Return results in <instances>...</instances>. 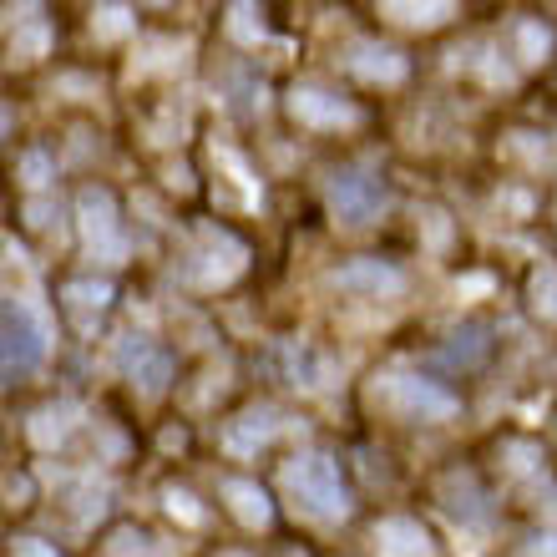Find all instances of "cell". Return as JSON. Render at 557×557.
<instances>
[{
  "instance_id": "obj_16",
  "label": "cell",
  "mask_w": 557,
  "mask_h": 557,
  "mask_svg": "<svg viewBox=\"0 0 557 557\" xmlns=\"http://www.w3.org/2000/svg\"><path fill=\"white\" fill-rule=\"evenodd\" d=\"M31 436H36L41 446L61 441V436H66V406H61V411H41V416L31 421Z\"/></svg>"
},
{
  "instance_id": "obj_8",
  "label": "cell",
  "mask_w": 557,
  "mask_h": 557,
  "mask_svg": "<svg viewBox=\"0 0 557 557\" xmlns=\"http://www.w3.org/2000/svg\"><path fill=\"white\" fill-rule=\"evenodd\" d=\"M274 431H279V416H274V411H249L244 421L228 426V446H233V451H254V446H264Z\"/></svg>"
},
{
  "instance_id": "obj_2",
  "label": "cell",
  "mask_w": 557,
  "mask_h": 557,
  "mask_svg": "<svg viewBox=\"0 0 557 557\" xmlns=\"http://www.w3.org/2000/svg\"><path fill=\"white\" fill-rule=\"evenodd\" d=\"M330 208L340 223H370L385 208V183L370 173H340L330 183Z\"/></svg>"
},
{
  "instance_id": "obj_14",
  "label": "cell",
  "mask_w": 557,
  "mask_h": 557,
  "mask_svg": "<svg viewBox=\"0 0 557 557\" xmlns=\"http://www.w3.org/2000/svg\"><path fill=\"white\" fill-rule=\"evenodd\" d=\"M66 299H71V309H82V314H102L107 309V299H112V289L107 284H92V279H76V284H66Z\"/></svg>"
},
{
  "instance_id": "obj_6",
  "label": "cell",
  "mask_w": 557,
  "mask_h": 557,
  "mask_svg": "<svg viewBox=\"0 0 557 557\" xmlns=\"http://www.w3.org/2000/svg\"><path fill=\"white\" fill-rule=\"evenodd\" d=\"M375 542H380V557H431V537L416 522H406V517L380 522Z\"/></svg>"
},
{
  "instance_id": "obj_11",
  "label": "cell",
  "mask_w": 557,
  "mask_h": 557,
  "mask_svg": "<svg viewBox=\"0 0 557 557\" xmlns=\"http://www.w3.org/2000/svg\"><path fill=\"white\" fill-rule=\"evenodd\" d=\"M487 350H492L487 325H461V330L451 335V345H446V360H456V365H476Z\"/></svg>"
},
{
  "instance_id": "obj_17",
  "label": "cell",
  "mask_w": 557,
  "mask_h": 557,
  "mask_svg": "<svg viewBox=\"0 0 557 557\" xmlns=\"http://www.w3.org/2000/svg\"><path fill=\"white\" fill-rule=\"evenodd\" d=\"M517 36H522V51H527V56H542V51L552 46V31H547V26H537V21H522V26H517Z\"/></svg>"
},
{
  "instance_id": "obj_13",
  "label": "cell",
  "mask_w": 557,
  "mask_h": 557,
  "mask_svg": "<svg viewBox=\"0 0 557 557\" xmlns=\"http://www.w3.org/2000/svg\"><path fill=\"white\" fill-rule=\"evenodd\" d=\"M284 360H289V375H294V385H325V365H320V355H314L309 345H289L284 350Z\"/></svg>"
},
{
  "instance_id": "obj_4",
  "label": "cell",
  "mask_w": 557,
  "mask_h": 557,
  "mask_svg": "<svg viewBox=\"0 0 557 557\" xmlns=\"http://www.w3.org/2000/svg\"><path fill=\"white\" fill-rule=\"evenodd\" d=\"M385 395H390V401L395 406H401L406 416H451L456 411V401H451V395L446 390H436L431 380H411V375H395L390 385H385Z\"/></svg>"
},
{
  "instance_id": "obj_15",
  "label": "cell",
  "mask_w": 557,
  "mask_h": 557,
  "mask_svg": "<svg viewBox=\"0 0 557 557\" xmlns=\"http://www.w3.org/2000/svg\"><path fill=\"white\" fill-rule=\"evenodd\" d=\"M168 375H173V360L163 355V350H152L147 360H142V370H137V380H142V395H157L168 385Z\"/></svg>"
},
{
  "instance_id": "obj_21",
  "label": "cell",
  "mask_w": 557,
  "mask_h": 557,
  "mask_svg": "<svg viewBox=\"0 0 557 557\" xmlns=\"http://www.w3.org/2000/svg\"><path fill=\"white\" fill-rule=\"evenodd\" d=\"M11 557H56V547H46V542H31V537H26V542H16V547H11Z\"/></svg>"
},
{
  "instance_id": "obj_9",
  "label": "cell",
  "mask_w": 557,
  "mask_h": 557,
  "mask_svg": "<svg viewBox=\"0 0 557 557\" xmlns=\"http://www.w3.org/2000/svg\"><path fill=\"white\" fill-rule=\"evenodd\" d=\"M350 66H355L360 76H370V82H401V76H406L401 56H395V51H375V46H355Z\"/></svg>"
},
{
  "instance_id": "obj_10",
  "label": "cell",
  "mask_w": 557,
  "mask_h": 557,
  "mask_svg": "<svg viewBox=\"0 0 557 557\" xmlns=\"http://www.w3.org/2000/svg\"><path fill=\"white\" fill-rule=\"evenodd\" d=\"M223 497L233 502V512L244 517L249 527H264V522H269V497H264L254 482H228V487H223Z\"/></svg>"
},
{
  "instance_id": "obj_19",
  "label": "cell",
  "mask_w": 557,
  "mask_h": 557,
  "mask_svg": "<svg viewBox=\"0 0 557 557\" xmlns=\"http://www.w3.org/2000/svg\"><path fill=\"white\" fill-rule=\"evenodd\" d=\"M21 173H26V183H31V188H41V183L51 178V157H46V152H26Z\"/></svg>"
},
{
  "instance_id": "obj_12",
  "label": "cell",
  "mask_w": 557,
  "mask_h": 557,
  "mask_svg": "<svg viewBox=\"0 0 557 557\" xmlns=\"http://www.w3.org/2000/svg\"><path fill=\"white\" fill-rule=\"evenodd\" d=\"M82 228H87L92 244L97 238H112V193H102V188L82 193Z\"/></svg>"
},
{
  "instance_id": "obj_22",
  "label": "cell",
  "mask_w": 557,
  "mask_h": 557,
  "mask_svg": "<svg viewBox=\"0 0 557 557\" xmlns=\"http://www.w3.org/2000/svg\"><path fill=\"white\" fill-rule=\"evenodd\" d=\"M168 507H173V512H183L188 522H198V507H193V497H188V492H168Z\"/></svg>"
},
{
  "instance_id": "obj_5",
  "label": "cell",
  "mask_w": 557,
  "mask_h": 557,
  "mask_svg": "<svg viewBox=\"0 0 557 557\" xmlns=\"http://www.w3.org/2000/svg\"><path fill=\"white\" fill-rule=\"evenodd\" d=\"M335 289H350V294H390L401 289V274L380 259H360V264H345L335 269Z\"/></svg>"
},
{
  "instance_id": "obj_7",
  "label": "cell",
  "mask_w": 557,
  "mask_h": 557,
  "mask_svg": "<svg viewBox=\"0 0 557 557\" xmlns=\"http://www.w3.org/2000/svg\"><path fill=\"white\" fill-rule=\"evenodd\" d=\"M294 117H304V122H355V107H345L340 97H330L320 87H304V92H294Z\"/></svg>"
},
{
  "instance_id": "obj_3",
  "label": "cell",
  "mask_w": 557,
  "mask_h": 557,
  "mask_svg": "<svg viewBox=\"0 0 557 557\" xmlns=\"http://www.w3.org/2000/svg\"><path fill=\"white\" fill-rule=\"evenodd\" d=\"M41 355H46V330H41V320L26 309V304H6V370L16 375V370H31V365H41Z\"/></svg>"
},
{
  "instance_id": "obj_23",
  "label": "cell",
  "mask_w": 557,
  "mask_h": 557,
  "mask_svg": "<svg viewBox=\"0 0 557 557\" xmlns=\"http://www.w3.org/2000/svg\"><path fill=\"white\" fill-rule=\"evenodd\" d=\"M532 557H557V537H537V547H532Z\"/></svg>"
},
{
  "instance_id": "obj_20",
  "label": "cell",
  "mask_w": 557,
  "mask_h": 557,
  "mask_svg": "<svg viewBox=\"0 0 557 557\" xmlns=\"http://www.w3.org/2000/svg\"><path fill=\"white\" fill-rule=\"evenodd\" d=\"M117 31H127V11H122V6L102 11V36H117Z\"/></svg>"
},
{
  "instance_id": "obj_18",
  "label": "cell",
  "mask_w": 557,
  "mask_h": 557,
  "mask_svg": "<svg viewBox=\"0 0 557 557\" xmlns=\"http://www.w3.org/2000/svg\"><path fill=\"white\" fill-rule=\"evenodd\" d=\"M537 309H547L552 320H557V269L537 274Z\"/></svg>"
},
{
  "instance_id": "obj_1",
  "label": "cell",
  "mask_w": 557,
  "mask_h": 557,
  "mask_svg": "<svg viewBox=\"0 0 557 557\" xmlns=\"http://www.w3.org/2000/svg\"><path fill=\"white\" fill-rule=\"evenodd\" d=\"M284 487H289V497H294L299 512L320 517V522L350 512V497H345V487H340V466H335L330 456H299V461L284 471Z\"/></svg>"
}]
</instances>
